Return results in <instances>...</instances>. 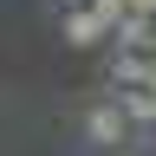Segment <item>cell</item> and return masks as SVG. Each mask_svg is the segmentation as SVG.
Returning <instances> with one entry per match:
<instances>
[{
  "label": "cell",
  "instance_id": "6",
  "mask_svg": "<svg viewBox=\"0 0 156 156\" xmlns=\"http://www.w3.org/2000/svg\"><path fill=\"white\" fill-rule=\"evenodd\" d=\"M58 7H65V13H72V7H91V0H58Z\"/></svg>",
  "mask_w": 156,
  "mask_h": 156
},
{
  "label": "cell",
  "instance_id": "5",
  "mask_svg": "<svg viewBox=\"0 0 156 156\" xmlns=\"http://www.w3.org/2000/svg\"><path fill=\"white\" fill-rule=\"evenodd\" d=\"M130 13H143V20H156V0H130Z\"/></svg>",
  "mask_w": 156,
  "mask_h": 156
},
{
  "label": "cell",
  "instance_id": "2",
  "mask_svg": "<svg viewBox=\"0 0 156 156\" xmlns=\"http://www.w3.org/2000/svg\"><path fill=\"white\" fill-rule=\"evenodd\" d=\"M58 33H65V46L85 52V46H104V39H111V20L98 13V7H72L65 20H58Z\"/></svg>",
  "mask_w": 156,
  "mask_h": 156
},
{
  "label": "cell",
  "instance_id": "7",
  "mask_svg": "<svg viewBox=\"0 0 156 156\" xmlns=\"http://www.w3.org/2000/svg\"><path fill=\"white\" fill-rule=\"evenodd\" d=\"M143 52H150V58H156V39H150V46H143Z\"/></svg>",
  "mask_w": 156,
  "mask_h": 156
},
{
  "label": "cell",
  "instance_id": "8",
  "mask_svg": "<svg viewBox=\"0 0 156 156\" xmlns=\"http://www.w3.org/2000/svg\"><path fill=\"white\" fill-rule=\"evenodd\" d=\"M150 91H156V78H150Z\"/></svg>",
  "mask_w": 156,
  "mask_h": 156
},
{
  "label": "cell",
  "instance_id": "3",
  "mask_svg": "<svg viewBox=\"0 0 156 156\" xmlns=\"http://www.w3.org/2000/svg\"><path fill=\"white\" fill-rule=\"evenodd\" d=\"M111 39H117V52H143L150 39H156V20H143V13H124Z\"/></svg>",
  "mask_w": 156,
  "mask_h": 156
},
{
  "label": "cell",
  "instance_id": "1",
  "mask_svg": "<svg viewBox=\"0 0 156 156\" xmlns=\"http://www.w3.org/2000/svg\"><path fill=\"white\" fill-rule=\"evenodd\" d=\"M85 136H91L98 150H124L130 136H136V124L124 117V104L111 98V104H91V111H85Z\"/></svg>",
  "mask_w": 156,
  "mask_h": 156
},
{
  "label": "cell",
  "instance_id": "4",
  "mask_svg": "<svg viewBox=\"0 0 156 156\" xmlns=\"http://www.w3.org/2000/svg\"><path fill=\"white\" fill-rule=\"evenodd\" d=\"M117 104H124V117L136 130H156V91H143V85H136V91H117Z\"/></svg>",
  "mask_w": 156,
  "mask_h": 156
}]
</instances>
